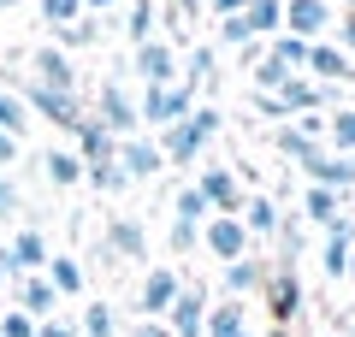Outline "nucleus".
I'll return each instance as SVG.
<instances>
[{
    "label": "nucleus",
    "instance_id": "obj_1",
    "mask_svg": "<svg viewBox=\"0 0 355 337\" xmlns=\"http://www.w3.org/2000/svg\"><path fill=\"white\" fill-rule=\"evenodd\" d=\"M219 107H190V119H178V125H166L160 130V154H166V166H196V154L207 148V142L219 137Z\"/></svg>",
    "mask_w": 355,
    "mask_h": 337
},
{
    "label": "nucleus",
    "instance_id": "obj_2",
    "mask_svg": "<svg viewBox=\"0 0 355 337\" xmlns=\"http://www.w3.org/2000/svg\"><path fill=\"white\" fill-rule=\"evenodd\" d=\"M190 107H196V89L190 83H166V89H142L137 119L148 130H166V125H178V119H190Z\"/></svg>",
    "mask_w": 355,
    "mask_h": 337
},
{
    "label": "nucleus",
    "instance_id": "obj_3",
    "mask_svg": "<svg viewBox=\"0 0 355 337\" xmlns=\"http://www.w3.org/2000/svg\"><path fill=\"white\" fill-rule=\"evenodd\" d=\"M95 125H101L107 137H119V142H125V137H142L137 101H130L119 83H101V89H95Z\"/></svg>",
    "mask_w": 355,
    "mask_h": 337
},
{
    "label": "nucleus",
    "instance_id": "obj_4",
    "mask_svg": "<svg viewBox=\"0 0 355 337\" xmlns=\"http://www.w3.org/2000/svg\"><path fill=\"white\" fill-rule=\"evenodd\" d=\"M331 24H338V6H331V0H284V36L326 42Z\"/></svg>",
    "mask_w": 355,
    "mask_h": 337
},
{
    "label": "nucleus",
    "instance_id": "obj_5",
    "mask_svg": "<svg viewBox=\"0 0 355 337\" xmlns=\"http://www.w3.org/2000/svg\"><path fill=\"white\" fill-rule=\"evenodd\" d=\"M266 308H272V320L284 325V331H291L296 320H302V278H296V266H266Z\"/></svg>",
    "mask_w": 355,
    "mask_h": 337
},
{
    "label": "nucleus",
    "instance_id": "obj_6",
    "mask_svg": "<svg viewBox=\"0 0 355 337\" xmlns=\"http://www.w3.org/2000/svg\"><path fill=\"white\" fill-rule=\"evenodd\" d=\"M24 83H36V89H53V95H77V65H71V53H60L48 42V48H30V77Z\"/></svg>",
    "mask_w": 355,
    "mask_h": 337
},
{
    "label": "nucleus",
    "instance_id": "obj_7",
    "mask_svg": "<svg viewBox=\"0 0 355 337\" xmlns=\"http://www.w3.org/2000/svg\"><path fill=\"white\" fill-rule=\"evenodd\" d=\"M113 160H119V172H125L130 184H148V178L166 172V154H160V142H154V137H125L113 148Z\"/></svg>",
    "mask_w": 355,
    "mask_h": 337
},
{
    "label": "nucleus",
    "instance_id": "obj_8",
    "mask_svg": "<svg viewBox=\"0 0 355 337\" xmlns=\"http://www.w3.org/2000/svg\"><path fill=\"white\" fill-rule=\"evenodd\" d=\"M202 243H207V254H214V261H225V266L249 254V231H243L237 213H214V219L202 225Z\"/></svg>",
    "mask_w": 355,
    "mask_h": 337
},
{
    "label": "nucleus",
    "instance_id": "obj_9",
    "mask_svg": "<svg viewBox=\"0 0 355 337\" xmlns=\"http://www.w3.org/2000/svg\"><path fill=\"white\" fill-rule=\"evenodd\" d=\"M130 71L142 77V89H166V83H178V53H172V42H142L137 53H130Z\"/></svg>",
    "mask_w": 355,
    "mask_h": 337
},
{
    "label": "nucleus",
    "instance_id": "obj_10",
    "mask_svg": "<svg viewBox=\"0 0 355 337\" xmlns=\"http://www.w3.org/2000/svg\"><path fill=\"white\" fill-rule=\"evenodd\" d=\"M160 325H166L172 337H202V325H207V290H202V284H184Z\"/></svg>",
    "mask_w": 355,
    "mask_h": 337
},
{
    "label": "nucleus",
    "instance_id": "obj_11",
    "mask_svg": "<svg viewBox=\"0 0 355 337\" xmlns=\"http://www.w3.org/2000/svg\"><path fill=\"white\" fill-rule=\"evenodd\" d=\"M302 77H314V83H326V89L355 83V60H349V53H338L331 42H308V65H302Z\"/></svg>",
    "mask_w": 355,
    "mask_h": 337
},
{
    "label": "nucleus",
    "instance_id": "obj_12",
    "mask_svg": "<svg viewBox=\"0 0 355 337\" xmlns=\"http://www.w3.org/2000/svg\"><path fill=\"white\" fill-rule=\"evenodd\" d=\"M331 95H338V89L314 83V77H291V83L279 89V107H284V119H308V112H326Z\"/></svg>",
    "mask_w": 355,
    "mask_h": 337
},
{
    "label": "nucleus",
    "instance_id": "obj_13",
    "mask_svg": "<svg viewBox=\"0 0 355 337\" xmlns=\"http://www.w3.org/2000/svg\"><path fill=\"white\" fill-rule=\"evenodd\" d=\"M196 189L207 196V207H214V213H243V184H237L231 166H202Z\"/></svg>",
    "mask_w": 355,
    "mask_h": 337
},
{
    "label": "nucleus",
    "instance_id": "obj_14",
    "mask_svg": "<svg viewBox=\"0 0 355 337\" xmlns=\"http://www.w3.org/2000/svg\"><path fill=\"white\" fill-rule=\"evenodd\" d=\"M178 290H184V278L172 273V266H148V278H142V313H148V320H166V308H172L178 302Z\"/></svg>",
    "mask_w": 355,
    "mask_h": 337
},
{
    "label": "nucleus",
    "instance_id": "obj_15",
    "mask_svg": "<svg viewBox=\"0 0 355 337\" xmlns=\"http://www.w3.org/2000/svg\"><path fill=\"white\" fill-rule=\"evenodd\" d=\"M302 172L314 178L320 189H331V196H349L355 189V154H320V160H308Z\"/></svg>",
    "mask_w": 355,
    "mask_h": 337
},
{
    "label": "nucleus",
    "instance_id": "obj_16",
    "mask_svg": "<svg viewBox=\"0 0 355 337\" xmlns=\"http://www.w3.org/2000/svg\"><path fill=\"white\" fill-rule=\"evenodd\" d=\"M12 302H18V313H30V320H53V308H60V296H53V284L42 273H30V278H18L12 284Z\"/></svg>",
    "mask_w": 355,
    "mask_h": 337
},
{
    "label": "nucleus",
    "instance_id": "obj_17",
    "mask_svg": "<svg viewBox=\"0 0 355 337\" xmlns=\"http://www.w3.org/2000/svg\"><path fill=\"white\" fill-rule=\"evenodd\" d=\"M237 219H243V231H249V243H254V237H279L284 213H279V201H272V196H249Z\"/></svg>",
    "mask_w": 355,
    "mask_h": 337
},
{
    "label": "nucleus",
    "instance_id": "obj_18",
    "mask_svg": "<svg viewBox=\"0 0 355 337\" xmlns=\"http://www.w3.org/2000/svg\"><path fill=\"white\" fill-rule=\"evenodd\" d=\"M243 24H249V36L254 42H272L284 30V0H243Z\"/></svg>",
    "mask_w": 355,
    "mask_h": 337
},
{
    "label": "nucleus",
    "instance_id": "obj_19",
    "mask_svg": "<svg viewBox=\"0 0 355 337\" xmlns=\"http://www.w3.org/2000/svg\"><path fill=\"white\" fill-rule=\"evenodd\" d=\"M107 249L125 254V261H148V237H142L137 219H107Z\"/></svg>",
    "mask_w": 355,
    "mask_h": 337
},
{
    "label": "nucleus",
    "instance_id": "obj_20",
    "mask_svg": "<svg viewBox=\"0 0 355 337\" xmlns=\"http://www.w3.org/2000/svg\"><path fill=\"white\" fill-rule=\"evenodd\" d=\"M302 213L320 225V231H338V219H343V196H331V189H320V184H308V196H302Z\"/></svg>",
    "mask_w": 355,
    "mask_h": 337
},
{
    "label": "nucleus",
    "instance_id": "obj_21",
    "mask_svg": "<svg viewBox=\"0 0 355 337\" xmlns=\"http://www.w3.org/2000/svg\"><path fill=\"white\" fill-rule=\"evenodd\" d=\"M261 284H266V261H254V254H243V261H231V266H225V290H231V302L254 296Z\"/></svg>",
    "mask_w": 355,
    "mask_h": 337
},
{
    "label": "nucleus",
    "instance_id": "obj_22",
    "mask_svg": "<svg viewBox=\"0 0 355 337\" xmlns=\"http://www.w3.org/2000/svg\"><path fill=\"white\" fill-rule=\"evenodd\" d=\"M113 148H119V137H107L95 119L83 112V125H77V160L83 166H95V160H113Z\"/></svg>",
    "mask_w": 355,
    "mask_h": 337
},
{
    "label": "nucleus",
    "instance_id": "obj_23",
    "mask_svg": "<svg viewBox=\"0 0 355 337\" xmlns=\"http://www.w3.org/2000/svg\"><path fill=\"white\" fill-rule=\"evenodd\" d=\"M42 278L53 284V296H83V266H77L71 254H48V266H42Z\"/></svg>",
    "mask_w": 355,
    "mask_h": 337
},
{
    "label": "nucleus",
    "instance_id": "obj_24",
    "mask_svg": "<svg viewBox=\"0 0 355 337\" xmlns=\"http://www.w3.org/2000/svg\"><path fill=\"white\" fill-rule=\"evenodd\" d=\"M272 148H279L284 160L308 166V160H320V154H326V142H314V137H302L296 125H284V130H272Z\"/></svg>",
    "mask_w": 355,
    "mask_h": 337
},
{
    "label": "nucleus",
    "instance_id": "obj_25",
    "mask_svg": "<svg viewBox=\"0 0 355 337\" xmlns=\"http://www.w3.org/2000/svg\"><path fill=\"white\" fill-rule=\"evenodd\" d=\"M30 125H36V119H30L24 95H18V89H0V130H6L12 142H24V137H30Z\"/></svg>",
    "mask_w": 355,
    "mask_h": 337
},
{
    "label": "nucleus",
    "instance_id": "obj_26",
    "mask_svg": "<svg viewBox=\"0 0 355 337\" xmlns=\"http://www.w3.org/2000/svg\"><path fill=\"white\" fill-rule=\"evenodd\" d=\"M326 154H355V107L326 112Z\"/></svg>",
    "mask_w": 355,
    "mask_h": 337
},
{
    "label": "nucleus",
    "instance_id": "obj_27",
    "mask_svg": "<svg viewBox=\"0 0 355 337\" xmlns=\"http://www.w3.org/2000/svg\"><path fill=\"white\" fill-rule=\"evenodd\" d=\"M266 60H272V65H284V71H291V77H302V65H308V42H296V36H284V30H279V36H272V42H266Z\"/></svg>",
    "mask_w": 355,
    "mask_h": 337
},
{
    "label": "nucleus",
    "instance_id": "obj_28",
    "mask_svg": "<svg viewBox=\"0 0 355 337\" xmlns=\"http://www.w3.org/2000/svg\"><path fill=\"white\" fill-rule=\"evenodd\" d=\"M42 172H48L53 189H77V184H83V160H77L71 148H53L48 160H42Z\"/></svg>",
    "mask_w": 355,
    "mask_h": 337
},
{
    "label": "nucleus",
    "instance_id": "obj_29",
    "mask_svg": "<svg viewBox=\"0 0 355 337\" xmlns=\"http://www.w3.org/2000/svg\"><path fill=\"white\" fill-rule=\"evenodd\" d=\"M249 325H243V302H219V308H207V325H202V337H243Z\"/></svg>",
    "mask_w": 355,
    "mask_h": 337
},
{
    "label": "nucleus",
    "instance_id": "obj_30",
    "mask_svg": "<svg viewBox=\"0 0 355 337\" xmlns=\"http://www.w3.org/2000/svg\"><path fill=\"white\" fill-rule=\"evenodd\" d=\"M77 337H119V308L113 302H89L83 320H77Z\"/></svg>",
    "mask_w": 355,
    "mask_h": 337
},
{
    "label": "nucleus",
    "instance_id": "obj_31",
    "mask_svg": "<svg viewBox=\"0 0 355 337\" xmlns=\"http://www.w3.org/2000/svg\"><path fill=\"white\" fill-rule=\"evenodd\" d=\"M89 42H101V18H95V12H83L77 24L53 30V48H60V53H71V48H89Z\"/></svg>",
    "mask_w": 355,
    "mask_h": 337
},
{
    "label": "nucleus",
    "instance_id": "obj_32",
    "mask_svg": "<svg viewBox=\"0 0 355 337\" xmlns=\"http://www.w3.org/2000/svg\"><path fill=\"white\" fill-rule=\"evenodd\" d=\"M172 219H184V225H207V219H214V207H207V196H202L196 184H184V189L172 196Z\"/></svg>",
    "mask_w": 355,
    "mask_h": 337
},
{
    "label": "nucleus",
    "instance_id": "obj_33",
    "mask_svg": "<svg viewBox=\"0 0 355 337\" xmlns=\"http://www.w3.org/2000/svg\"><path fill=\"white\" fill-rule=\"evenodd\" d=\"M349 249H355L349 237H326V249H320V273H326L331 284H343V278H349Z\"/></svg>",
    "mask_w": 355,
    "mask_h": 337
},
{
    "label": "nucleus",
    "instance_id": "obj_34",
    "mask_svg": "<svg viewBox=\"0 0 355 337\" xmlns=\"http://www.w3.org/2000/svg\"><path fill=\"white\" fill-rule=\"evenodd\" d=\"M83 184L101 189V196H119V189H130V178L119 172V160H95V166H83Z\"/></svg>",
    "mask_w": 355,
    "mask_h": 337
},
{
    "label": "nucleus",
    "instance_id": "obj_35",
    "mask_svg": "<svg viewBox=\"0 0 355 337\" xmlns=\"http://www.w3.org/2000/svg\"><path fill=\"white\" fill-rule=\"evenodd\" d=\"M184 83H190V89L219 83V53L214 48H190V60H184Z\"/></svg>",
    "mask_w": 355,
    "mask_h": 337
},
{
    "label": "nucleus",
    "instance_id": "obj_36",
    "mask_svg": "<svg viewBox=\"0 0 355 337\" xmlns=\"http://www.w3.org/2000/svg\"><path fill=\"white\" fill-rule=\"evenodd\" d=\"M125 36H130V48L154 42V0H130V12H125Z\"/></svg>",
    "mask_w": 355,
    "mask_h": 337
},
{
    "label": "nucleus",
    "instance_id": "obj_37",
    "mask_svg": "<svg viewBox=\"0 0 355 337\" xmlns=\"http://www.w3.org/2000/svg\"><path fill=\"white\" fill-rule=\"evenodd\" d=\"M249 83H254V95H279V89L291 83V71H284V65H272V60L261 53V60L249 65Z\"/></svg>",
    "mask_w": 355,
    "mask_h": 337
},
{
    "label": "nucleus",
    "instance_id": "obj_38",
    "mask_svg": "<svg viewBox=\"0 0 355 337\" xmlns=\"http://www.w3.org/2000/svg\"><path fill=\"white\" fill-rule=\"evenodd\" d=\"M77 18H83V0H42V24L48 30H65Z\"/></svg>",
    "mask_w": 355,
    "mask_h": 337
},
{
    "label": "nucleus",
    "instance_id": "obj_39",
    "mask_svg": "<svg viewBox=\"0 0 355 337\" xmlns=\"http://www.w3.org/2000/svg\"><path fill=\"white\" fill-rule=\"evenodd\" d=\"M219 48H254V36H249V24H243V12H237V18H219Z\"/></svg>",
    "mask_w": 355,
    "mask_h": 337
},
{
    "label": "nucleus",
    "instance_id": "obj_40",
    "mask_svg": "<svg viewBox=\"0 0 355 337\" xmlns=\"http://www.w3.org/2000/svg\"><path fill=\"white\" fill-rule=\"evenodd\" d=\"M18 207H24V196H18L12 172H0V219H18Z\"/></svg>",
    "mask_w": 355,
    "mask_h": 337
},
{
    "label": "nucleus",
    "instance_id": "obj_41",
    "mask_svg": "<svg viewBox=\"0 0 355 337\" xmlns=\"http://www.w3.org/2000/svg\"><path fill=\"white\" fill-rule=\"evenodd\" d=\"M331 36H338L331 48H338V53H349V60H355V12H338V24H331Z\"/></svg>",
    "mask_w": 355,
    "mask_h": 337
},
{
    "label": "nucleus",
    "instance_id": "obj_42",
    "mask_svg": "<svg viewBox=\"0 0 355 337\" xmlns=\"http://www.w3.org/2000/svg\"><path fill=\"white\" fill-rule=\"evenodd\" d=\"M196 243H202V225H184V219H172V254H190Z\"/></svg>",
    "mask_w": 355,
    "mask_h": 337
},
{
    "label": "nucleus",
    "instance_id": "obj_43",
    "mask_svg": "<svg viewBox=\"0 0 355 337\" xmlns=\"http://www.w3.org/2000/svg\"><path fill=\"white\" fill-rule=\"evenodd\" d=\"M0 337H36V320H30V313H0Z\"/></svg>",
    "mask_w": 355,
    "mask_h": 337
},
{
    "label": "nucleus",
    "instance_id": "obj_44",
    "mask_svg": "<svg viewBox=\"0 0 355 337\" xmlns=\"http://www.w3.org/2000/svg\"><path fill=\"white\" fill-rule=\"evenodd\" d=\"M36 337H77V320L53 313V320H42V325H36Z\"/></svg>",
    "mask_w": 355,
    "mask_h": 337
},
{
    "label": "nucleus",
    "instance_id": "obj_45",
    "mask_svg": "<svg viewBox=\"0 0 355 337\" xmlns=\"http://www.w3.org/2000/svg\"><path fill=\"white\" fill-rule=\"evenodd\" d=\"M18 154H24V142H12V137H6V130H0V172H6V166H12Z\"/></svg>",
    "mask_w": 355,
    "mask_h": 337
},
{
    "label": "nucleus",
    "instance_id": "obj_46",
    "mask_svg": "<svg viewBox=\"0 0 355 337\" xmlns=\"http://www.w3.org/2000/svg\"><path fill=\"white\" fill-rule=\"evenodd\" d=\"M254 107H261L266 119H284V107H279V95H254Z\"/></svg>",
    "mask_w": 355,
    "mask_h": 337
},
{
    "label": "nucleus",
    "instance_id": "obj_47",
    "mask_svg": "<svg viewBox=\"0 0 355 337\" xmlns=\"http://www.w3.org/2000/svg\"><path fill=\"white\" fill-rule=\"evenodd\" d=\"M130 337H172V331H166L160 320H142V325H137V331H130Z\"/></svg>",
    "mask_w": 355,
    "mask_h": 337
},
{
    "label": "nucleus",
    "instance_id": "obj_48",
    "mask_svg": "<svg viewBox=\"0 0 355 337\" xmlns=\"http://www.w3.org/2000/svg\"><path fill=\"white\" fill-rule=\"evenodd\" d=\"M207 6H214L219 18H237V12H243V0H207Z\"/></svg>",
    "mask_w": 355,
    "mask_h": 337
},
{
    "label": "nucleus",
    "instance_id": "obj_49",
    "mask_svg": "<svg viewBox=\"0 0 355 337\" xmlns=\"http://www.w3.org/2000/svg\"><path fill=\"white\" fill-rule=\"evenodd\" d=\"M113 6H119V0H83V12H95V18H101V12H113Z\"/></svg>",
    "mask_w": 355,
    "mask_h": 337
},
{
    "label": "nucleus",
    "instance_id": "obj_50",
    "mask_svg": "<svg viewBox=\"0 0 355 337\" xmlns=\"http://www.w3.org/2000/svg\"><path fill=\"white\" fill-rule=\"evenodd\" d=\"M266 337H291V331H284V325H272V331H266Z\"/></svg>",
    "mask_w": 355,
    "mask_h": 337
},
{
    "label": "nucleus",
    "instance_id": "obj_51",
    "mask_svg": "<svg viewBox=\"0 0 355 337\" xmlns=\"http://www.w3.org/2000/svg\"><path fill=\"white\" fill-rule=\"evenodd\" d=\"M349 284H355V249H349Z\"/></svg>",
    "mask_w": 355,
    "mask_h": 337
},
{
    "label": "nucleus",
    "instance_id": "obj_52",
    "mask_svg": "<svg viewBox=\"0 0 355 337\" xmlns=\"http://www.w3.org/2000/svg\"><path fill=\"white\" fill-rule=\"evenodd\" d=\"M0 6H18V0H0Z\"/></svg>",
    "mask_w": 355,
    "mask_h": 337
},
{
    "label": "nucleus",
    "instance_id": "obj_53",
    "mask_svg": "<svg viewBox=\"0 0 355 337\" xmlns=\"http://www.w3.org/2000/svg\"><path fill=\"white\" fill-rule=\"evenodd\" d=\"M0 290H6V278H0Z\"/></svg>",
    "mask_w": 355,
    "mask_h": 337
},
{
    "label": "nucleus",
    "instance_id": "obj_54",
    "mask_svg": "<svg viewBox=\"0 0 355 337\" xmlns=\"http://www.w3.org/2000/svg\"><path fill=\"white\" fill-rule=\"evenodd\" d=\"M243 337H254V331H243Z\"/></svg>",
    "mask_w": 355,
    "mask_h": 337
},
{
    "label": "nucleus",
    "instance_id": "obj_55",
    "mask_svg": "<svg viewBox=\"0 0 355 337\" xmlns=\"http://www.w3.org/2000/svg\"><path fill=\"white\" fill-rule=\"evenodd\" d=\"M326 337H338V331H326Z\"/></svg>",
    "mask_w": 355,
    "mask_h": 337
}]
</instances>
